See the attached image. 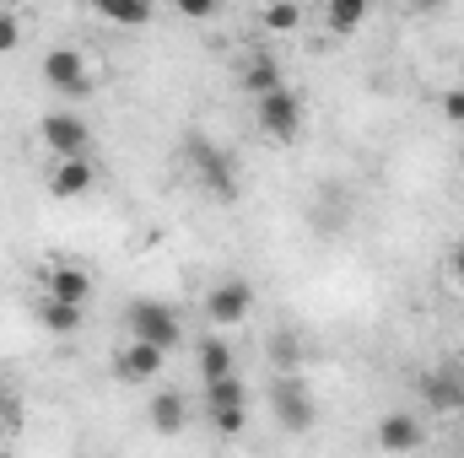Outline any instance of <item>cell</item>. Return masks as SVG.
I'll use <instances>...</instances> for the list:
<instances>
[{
	"instance_id": "6da1fadb",
	"label": "cell",
	"mask_w": 464,
	"mask_h": 458,
	"mask_svg": "<svg viewBox=\"0 0 464 458\" xmlns=\"http://www.w3.org/2000/svg\"><path fill=\"white\" fill-rule=\"evenodd\" d=\"M184 162L195 167V178L222 200V205H232L237 200V167H232V157L217 146V140H206V135H189L184 140Z\"/></svg>"
},
{
	"instance_id": "7a4b0ae2",
	"label": "cell",
	"mask_w": 464,
	"mask_h": 458,
	"mask_svg": "<svg viewBox=\"0 0 464 458\" xmlns=\"http://www.w3.org/2000/svg\"><path fill=\"white\" fill-rule=\"evenodd\" d=\"M124 329H130L135 340L162 345V350H173V345L184 340V319H179L168 302H151V297H135V302L124 308Z\"/></svg>"
},
{
	"instance_id": "3957f363",
	"label": "cell",
	"mask_w": 464,
	"mask_h": 458,
	"mask_svg": "<svg viewBox=\"0 0 464 458\" xmlns=\"http://www.w3.org/2000/svg\"><path fill=\"white\" fill-rule=\"evenodd\" d=\"M206 421H211L222 437H237V432L248 426V388H243L237 372L206 383Z\"/></svg>"
},
{
	"instance_id": "277c9868",
	"label": "cell",
	"mask_w": 464,
	"mask_h": 458,
	"mask_svg": "<svg viewBox=\"0 0 464 458\" xmlns=\"http://www.w3.org/2000/svg\"><path fill=\"white\" fill-rule=\"evenodd\" d=\"M270 410H276V421H281L286 432H308V426L319 421V405H314V394H308V383H303L297 372H276V383H270Z\"/></svg>"
},
{
	"instance_id": "5b68a950",
	"label": "cell",
	"mask_w": 464,
	"mask_h": 458,
	"mask_svg": "<svg viewBox=\"0 0 464 458\" xmlns=\"http://www.w3.org/2000/svg\"><path fill=\"white\" fill-rule=\"evenodd\" d=\"M254 119H259V135H270V140H297V129H303V98L292 92V87H276V92H265V98H254Z\"/></svg>"
},
{
	"instance_id": "8992f818",
	"label": "cell",
	"mask_w": 464,
	"mask_h": 458,
	"mask_svg": "<svg viewBox=\"0 0 464 458\" xmlns=\"http://www.w3.org/2000/svg\"><path fill=\"white\" fill-rule=\"evenodd\" d=\"M254 313V286L248 281H217L206 291V324L211 329H243Z\"/></svg>"
},
{
	"instance_id": "52a82bcc",
	"label": "cell",
	"mask_w": 464,
	"mask_h": 458,
	"mask_svg": "<svg viewBox=\"0 0 464 458\" xmlns=\"http://www.w3.org/2000/svg\"><path fill=\"white\" fill-rule=\"evenodd\" d=\"M44 81L60 92V98H87L92 92V65L82 49H49L44 54Z\"/></svg>"
},
{
	"instance_id": "ba28073f",
	"label": "cell",
	"mask_w": 464,
	"mask_h": 458,
	"mask_svg": "<svg viewBox=\"0 0 464 458\" xmlns=\"http://www.w3.org/2000/svg\"><path fill=\"white\" fill-rule=\"evenodd\" d=\"M38 140H44L54 157H87L92 129H87V119H82V114L54 109V114H44V124H38Z\"/></svg>"
},
{
	"instance_id": "9c48e42d",
	"label": "cell",
	"mask_w": 464,
	"mask_h": 458,
	"mask_svg": "<svg viewBox=\"0 0 464 458\" xmlns=\"http://www.w3.org/2000/svg\"><path fill=\"white\" fill-rule=\"evenodd\" d=\"M162 367H168V350H162V345H151V340H135V335H130V345L114 356L119 383H151Z\"/></svg>"
},
{
	"instance_id": "30bf717a",
	"label": "cell",
	"mask_w": 464,
	"mask_h": 458,
	"mask_svg": "<svg viewBox=\"0 0 464 458\" xmlns=\"http://www.w3.org/2000/svg\"><path fill=\"white\" fill-rule=\"evenodd\" d=\"M421 399H427L438 415H459L464 410V372L459 367H432V372H421Z\"/></svg>"
},
{
	"instance_id": "8fae6325",
	"label": "cell",
	"mask_w": 464,
	"mask_h": 458,
	"mask_svg": "<svg viewBox=\"0 0 464 458\" xmlns=\"http://www.w3.org/2000/svg\"><path fill=\"white\" fill-rule=\"evenodd\" d=\"M378 448H383V453H416V448H427L421 415H405V410L383 415V421H378Z\"/></svg>"
},
{
	"instance_id": "7c38bea8",
	"label": "cell",
	"mask_w": 464,
	"mask_h": 458,
	"mask_svg": "<svg viewBox=\"0 0 464 458\" xmlns=\"http://www.w3.org/2000/svg\"><path fill=\"white\" fill-rule=\"evenodd\" d=\"M92 178H98V173H92L87 157H60V167L49 173V195H54V200H82V195L92 189Z\"/></svg>"
},
{
	"instance_id": "4fadbf2b",
	"label": "cell",
	"mask_w": 464,
	"mask_h": 458,
	"mask_svg": "<svg viewBox=\"0 0 464 458\" xmlns=\"http://www.w3.org/2000/svg\"><path fill=\"white\" fill-rule=\"evenodd\" d=\"M44 297L87 302V297H92V275H87L82 264H49V275H44Z\"/></svg>"
},
{
	"instance_id": "5bb4252c",
	"label": "cell",
	"mask_w": 464,
	"mask_h": 458,
	"mask_svg": "<svg viewBox=\"0 0 464 458\" xmlns=\"http://www.w3.org/2000/svg\"><path fill=\"white\" fill-rule=\"evenodd\" d=\"M146 415H151V432H162V437H179V432L189 426V399H184L179 388H162V394L146 405Z\"/></svg>"
},
{
	"instance_id": "9a60e30c",
	"label": "cell",
	"mask_w": 464,
	"mask_h": 458,
	"mask_svg": "<svg viewBox=\"0 0 464 458\" xmlns=\"http://www.w3.org/2000/svg\"><path fill=\"white\" fill-rule=\"evenodd\" d=\"M195 367H200V383H211V377H227L237 372V356H232V345L222 335H206L200 350H195Z\"/></svg>"
},
{
	"instance_id": "2e32d148",
	"label": "cell",
	"mask_w": 464,
	"mask_h": 458,
	"mask_svg": "<svg viewBox=\"0 0 464 458\" xmlns=\"http://www.w3.org/2000/svg\"><path fill=\"white\" fill-rule=\"evenodd\" d=\"M276 87H286L281 60H276V54H254V60L243 65V92H248V98H265V92H276Z\"/></svg>"
},
{
	"instance_id": "e0dca14e",
	"label": "cell",
	"mask_w": 464,
	"mask_h": 458,
	"mask_svg": "<svg viewBox=\"0 0 464 458\" xmlns=\"http://www.w3.org/2000/svg\"><path fill=\"white\" fill-rule=\"evenodd\" d=\"M38 324H44L49 335H76V329H82V302L44 297V302H38Z\"/></svg>"
},
{
	"instance_id": "ac0fdd59",
	"label": "cell",
	"mask_w": 464,
	"mask_h": 458,
	"mask_svg": "<svg viewBox=\"0 0 464 458\" xmlns=\"http://www.w3.org/2000/svg\"><path fill=\"white\" fill-rule=\"evenodd\" d=\"M367 11H372V0H324V27L346 38V33L362 27V16H367Z\"/></svg>"
},
{
	"instance_id": "d6986e66",
	"label": "cell",
	"mask_w": 464,
	"mask_h": 458,
	"mask_svg": "<svg viewBox=\"0 0 464 458\" xmlns=\"http://www.w3.org/2000/svg\"><path fill=\"white\" fill-rule=\"evenodd\" d=\"M259 27L276 33V38H281V33H297V27H303V5H297V0H270V5L259 11Z\"/></svg>"
},
{
	"instance_id": "ffe728a7",
	"label": "cell",
	"mask_w": 464,
	"mask_h": 458,
	"mask_svg": "<svg viewBox=\"0 0 464 458\" xmlns=\"http://www.w3.org/2000/svg\"><path fill=\"white\" fill-rule=\"evenodd\" d=\"M98 5V16H109L119 27H140V22H151V0H92Z\"/></svg>"
},
{
	"instance_id": "44dd1931",
	"label": "cell",
	"mask_w": 464,
	"mask_h": 458,
	"mask_svg": "<svg viewBox=\"0 0 464 458\" xmlns=\"http://www.w3.org/2000/svg\"><path fill=\"white\" fill-rule=\"evenodd\" d=\"M297 356H303V340H297L292 329H281V335L270 340V361H276V372H297Z\"/></svg>"
},
{
	"instance_id": "7402d4cb",
	"label": "cell",
	"mask_w": 464,
	"mask_h": 458,
	"mask_svg": "<svg viewBox=\"0 0 464 458\" xmlns=\"http://www.w3.org/2000/svg\"><path fill=\"white\" fill-rule=\"evenodd\" d=\"M22 43V22H16V11H0V54H11Z\"/></svg>"
},
{
	"instance_id": "603a6c76",
	"label": "cell",
	"mask_w": 464,
	"mask_h": 458,
	"mask_svg": "<svg viewBox=\"0 0 464 458\" xmlns=\"http://www.w3.org/2000/svg\"><path fill=\"white\" fill-rule=\"evenodd\" d=\"M173 5H179V16H189V22H206V16L222 11V0H173Z\"/></svg>"
},
{
	"instance_id": "cb8c5ba5",
	"label": "cell",
	"mask_w": 464,
	"mask_h": 458,
	"mask_svg": "<svg viewBox=\"0 0 464 458\" xmlns=\"http://www.w3.org/2000/svg\"><path fill=\"white\" fill-rule=\"evenodd\" d=\"M443 114H449V124H464V87L443 92Z\"/></svg>"
},
{
	"instance_id": "d4e9b609",
	"label": "cell",
	"mask_w": 464,
	"mask_h": 458,
	"mask_svg": "<svg viewBox=\"0 0 464 458\" xmlns=\"http://www.w3.org/2000/svg\"><path fill=\"white\" fill-rule=\"evenodd\" d=\"M454 281H459V286H464V243H459V248H454Z\"/></svg>"
},
{
	"instance_id": "484cf974",
	"label": "cell",
	"mask_w": 464,
	"mask_h": 458,
	"mask_svg": "<svg viewBox=\"0 0 464 458\" xmlns=\"http://www.w3.org/2000/svg\"><path fill=\"white\" fill-rule=\"evenodd\" d=\"M411 5H416V11H443L449 0H411Z\"/></svg>"
},
{
	"instance_id": "4316f807",
	"label": "cell",
	"mask_w": 464,
	"mask_h": 458,
	"mask_svg": "<svg viewBox=\"0 0 464 458\" xmlns=\"http://www.w3.org/2000/svg\"><path fill=\"white\" fill-rule=\"evenodd\" d=\"M459 453H464V437H459Z\"/></svg>"
},
{
	"instance_id": "83f0119b",
	"label": "cell",
	"mask_w": 464,
	"mask_h": 458,
	"mask_svg": "<svg viewBox=\"0 0 464 458\" xmlns=\"http://www.w3.org/2000/svg\"><path fill=\"white\" fill-rule=\"evenodd\" d=\"M5 5H16V0H5Z\"/></svg>"
},
{
	"instance_id": "f1b7e54d",
	"label": "cell",
	"mask_w": 464,
	"mask_h": 458,
	"mask_svg": "<svg viewBox=\"0 0 464 458\" xmlns=\"http://www.w3.org/2000/svg\"><path fill=\"white\" fill-rule=\"evenodd\" d=\"M459 162H464V151H459Z\"/></svg>"
}]
</instances>
